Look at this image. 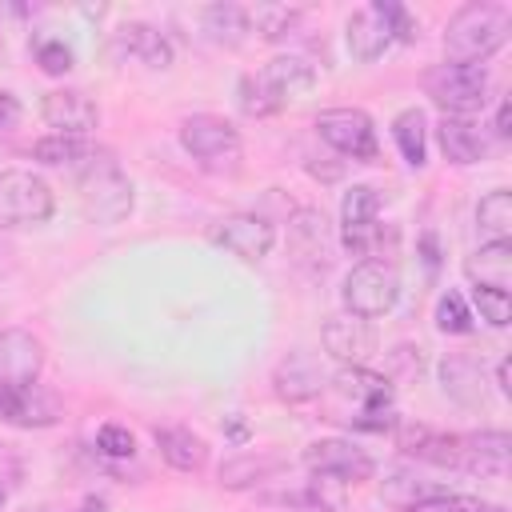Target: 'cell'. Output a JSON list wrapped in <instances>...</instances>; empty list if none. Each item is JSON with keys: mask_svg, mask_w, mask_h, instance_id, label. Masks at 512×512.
Here are the masks:
<instances>
[{"mask_svg": "<svg viewBox=\"0 0 512 512\" xmlns=\"http://www.w3.org/2000/svg\"><path fill=\"white\" fill-rule=\"evenodd\" d=\"M40 116H44V124L56 128L60 136H84V132L96 128L100 108H96L92 96L80 92V88H56V92H44Z\"/></svg>", "mask_w": 512, "mask_h": 512, "instance_id": "9a60e30c", "label": "cell"}, {"mask_svg": "<svg viewBox=\"0 0 512 512\" xmlns=\"http://www.w3.org/2000/svg\"><path fill=\"white\" fill-rule=\"evenodd\" d=\"M492 132H496L500 140H508V136H512V104H508V100H500V108H496V124H492Z\"/></svg>", "mask_w": 512, "mask_h": 512, "instance_id": "b9f144b4", "label": "cell"}, {"mask_svg": "<svg viewBox=\"0 0 512 512\" xmlns=\"http://www.w3.org/2000/svg\"><path fill=\"white\" fill-rule=\"evenodd\" d=\"M496 388H500V396H508V392H512V384H508V356L496 364Z\"/></svg>", "mask_w": 512, "mask_h": 512, "instance_id": "7bdbcfd3", "label": "cell"}, {"mask_svg": "<svg viewBox=\"0 0 512 512\" xmlns=\"http://www.w3.org/2000/svg\"><path fill=\"white\" fill-rule=\"evenodd\" d=\"M436 140H440V152L448 156V164H480L492 148V140L484 136V128L472 120V116H444L436 124Z\"/></svg>", "mask_w": 512, "mask_h": 512, "instance_id": "ac0fdd59", "label": "cell"}, {"mask_svg": "<svg viewBox=\"0 0 512 512\" xmlns=\"http://www.w3.org/2000/svg\"><path fill=\"white\" fill-rule=\"evenodd\" d=\"M404 512H456V496H444V492H432L416 504H408Z\"/></svg>", "mask_w": 512, "mask_h": 512, "instance_id": "ab89813d", "label": "cell"}, {"mask_svg": "<svg viewBox=\"0 0 512 512\" xmlns=\"http://www.w3.org/2000/svg\"><path fill=\"white\" fill-rule=\"evenodd\" d=\"M36 60H40V68L48 76H64L72 68V48L64 40H40L36 44Z\"/></svg>", "mask_w": 512, "mask_h": 512, "instance_id": "f35d334b", "label": "cell"}, {"mask_svg": "<svg viewBox=\"0 0 512 512\" xmlns=\"http://www.w3.org/2000/svg\"><path fill=\"white\" fill-rule=\"evenodd\" d=\"M472 308H468V300L460 296V292H444L440 300H436V328L444 332V336H468L472 332Z\"/></svg>", "mask_w": 512, "mask_h": 512, "instance_id": "d6a6232c", "label": "cell"}, {"mask_svg": "<svg viewBox=\"0 0 512 512\" xmlns=\"http://www.w3.org/2000/svg\"><path fill=\"white\" fill-rule=\"evenodd\" d=\"M304 500L312 512H340L344 500H348V484L336 480V476H324V472H312V480L304 484Z\"/></svg>", "mask_w": 512, "mask_h": 512, "instance_id": "836d02e7", "label": "cell"}, {"mask_svg": "<svg viewBox=\"0 0 512 512\" xmlns=\"http://www.w3.org/2000/svg\"><path fill=\"white\" fill-rule=\"evenodd\" d=\"M508 448H512V440L500 428H492V432H468V436H460V464L456 468L480 472V476H504Z\"/></svg>", "mask_w": 512, "mask_h": 512, "instance_id": "ffe728a7", "label": "cell"}, {"mask_svg": "<svg viewBox=\"0 0 512 512\" xmlns=\"http://www.w3.org/2000/svg\"><path fill=\"white\" fill-rule=\"evenodd\" d=\"M56 212V192L44 176L12 168L0 172V228H32Z\"/></svg>", "mask_w": 512, "mask_h": 512, "instance_id": "8992f818", "label": "cell"}, {"mask_svg": "<svg viewBox=\"0 0 512 512\" xmlns=\"http://www.w3.org/2000/svg\"><path fill=\"white\" fill-rule=\"evenodd\" d=\"M512 12L504 4H464L444 28V56L452 64H484L508 44Z\"/></svg>", "mask_w": 512, "mask_h": 512, "instance_id": "6da1fadb", "label": "cell"}, {"mask_svg": "<svg viewBox=\"0 0 512 512\" xmlns=\"http://www.w3.org/2000/svg\"><path fill=\"white\" fill-rule=\"evenodd\" d=\"M344 44H348L352 60H360V64H372V60L384 56V48L392 44V36H388V28H384V20H380V12L372 4L356 8L344 20Z\"/></svg>", "mask_w": 512, "mask_h": 512, "instance_id": "44dd1931", "label": "cell"}, {"mask_svg": "<svg viewBox=\"0 0 512 512\" xmlns=\"http://www.w3.org/2000/svg\"><path fill=\"white\" fill-rule=\"evenodd\" d=\"M0 420L12 428H52L60 420V400L44 384H0Z\"/></svg>", "mask_w": 512, "mask_h": 512, "instance_id": "4fadbf2b", "label": "cell"}, {"mask_svg": "<svg viewBox=\"0 0 512 512\" xmlns=\"http://www.w3.org/2000/svg\"><path fill=\"white\" fill-rule=\"evenodd\" d=\"M96 448L112 460H128L136 452V436L124 428V424H100L96 428Z\"/></svg>", "mask_w": 512, "mask_h": 512, "instance_id": "8d00e7d4", "label": "cell"}, {"mask_svg": "<svg viewBox=\"0 0 512 512\" xmlns=\"http://www.w3.org/2000/svg\"><path fill=\"white\" fill-rule=\"evenodd\" d=\"M156 448L164 456L168 468L176 472H200L208 464V444L192 432V428H156Z\"/></svg>", "mask_w": 512, "mask_h": 512, "instance_id": "603a6c76", "label": "cell"}, {"mask_svg": "<svg viewBox=\"0 0 512 512\" xmlns=\"http://www.w3.org/2000/svg\"><path fill=\"white\" fill-rule=\"evenodd\" d=\"M424 92L432 104L444 108V116H472L488 100V68L484 64H432L424 72Z\"/></svg>", "mask_w": 512, "mask_h": 512, "instance_id": "277c9868", "label": "cell"}, {"mask_svg": "<svg viewBox=\"0 0 512 512\" xmlns=\"http://www.w3.org/2000/svg\"><path fill=\"white\" fill-rule=\"evenodd\" d=\"M300 8L296 4H256V8H248V20H252V28L264 36V40H284V36H292L296 32V24H300Z\"/></svg>", "mask_w": 512, "mask_h": 512, "instance_id": "f546056e", "label": "cell"}, {"mask_svg": "<svg viewBox=\"0 0 512 512\" xmlns=\"http://www.w3.org/2000/svg\"><path fill=\"white\" fill-rule=\"evenodd\" d=\"M284 468V460L276 452H240L232 460L220 464V488H256L264 480H272Z\"/></svg>", "mask_w": 512, "mask_h": 512, "instance_id": "d4e9b609", "label": "cell"}, {"mask_svg": "<svg viewBox=\"0 0 512 512\" xmlns=\"http://www.w3.org/2000/svg\"><path fill=\"white\" fill-rule=\"evenodd\" d=\"M40 372H44V344L24 328H4L0 332V384L8 388L40 384Z\"/></svg>", "mask_w": 512, "mask_h": 512, "instance_id": "5bb4252c", "label": "cell"}, {"mask_svg": "<svg viewBox=\"0 0 512 512\" xmlns=\"http://www.w3.org/2000/svg\"><path fill=\"white\" fill-rule=\"evenodd\" d=\"M392 140H396V148H400V156H404L408 168H424V164H428V120H424L420 108L396 112V120H392Z\"/></svg>", "mask_w": 512, "mask_h": 512, "instance_id": "484cf974", "label": "cell"}, {"mask_svg": "<svg viewBox=\"0 0 512 512\" xmlns=\"http://www.w3.org/2000/svg\"><path fill=\"white\" fill-rule=\"evenodd\" d=\"M316 132L328 148H336L348 160H376L380 152L376 124L364 108H324L316 116Z\"/></svg>", "mask_w": 512, "mask_h": 512, "instance_id": "52a82bcc", "label": "cell"}, {"mask_svg": "<svg viewBox=\"0 0 512 512\" xmlns=\"http://www.w3.org/2000/svg\"><path fill=\"white\" fill-rule=\"evenodd\" d=\"M132 180L108 152H88L80 168V204L92 224H120L132 212Z\"/></svg>", "mask_w": 512, "mask_h": 512, "instance_id": "7a4b0ae2", "label": "cell"}, {"mask_svg": "<svg viewBox=\"0 0 512 512\" xmlns=\"http://www.w3.org/2000/svg\"><path fill=\"white\" fill-rule=\"evenodd\" d=\"M212 240H216L224 252H232L236 260L260 264V260L276 248V228H272V220H264L260 212H232V216H224V220L216 224Z\"/></svg>", "mask_w": 512, "mask_h": 512, "instance_id": "9c48e42d", "label": "cell"}, {"mask_svg": "<svg viewBox=\"0 0 512 512\" xmlns=\"http://www.w3.org/2000/svg\"><path fill=\"white\" fill-rule=\"evenodd\" d=\"M424 496H432V492H424L420 480L408 476V472H396L392 480H384V500H388V504L408 508V504H416V500H424Z\"/></svg>", "mask_w": 512, "mask_h": 512, "instance_id": "74e56055", "label": "cell"}, {"mask_svg": "<svg viewBox=\"0 0 512 512\" xmlns=\"http://www.w3.org/2000/svg\"><path fill=\"white\" fill-rule=\"evenodd\" d=\"M228 436H232L236 444H244V440H248V424H244L240 416H232V424H228Z\"/></svg>", "mask_w": 512, "mask_h": 512, "instance_id": "ee69618b", "label": "cell"}, {"mask_svg": "<svg viewBox=\"0 0 512 512\" xmlns=\"http://www.w3.org/2000/svg\"><path fill=\"white\" fill-rule=\"evenodd\" d=\"M116 44H120L128 56H136L140 64H148V68H168V64H172V40H168L160 28H152V24H140V20L124 24V28L116 32Z\"/></svg>", "mask_w": 512, "mask_h": 512, "instance_id": "cb8c5ba5", "label": "cell"}, {"mask_svg": "<svg viewBox=\"0 0 512 512\" xmlns=\"http://www.w3.org/2000/svg\"><path fill=\"white\" fill-rule=\"evenodd\" d=\"M256 76L264 80V88H268L280 104H288V100L304 96V92L316 84V64H312L308 56H300V52H280V56H272Z\"/></svg>", "mask_w": 512, "mask_h": 512, "instance_id": "e0dca14e", "label": "cell"}, {"mask_svg": "<svg viewBox=\"0 0 512 512\" xmlns=\"http://www.w3.org/2000/svg\"><path fill=\"white\" fill-rule=\"evenodd\" d=\"M440 384H444V392L456 400V404H480L484 400V380H480V364L472 360V356H448V360H440Z\"/></svg>", "mask_w": 512, "mask_h": 512, "instance_id": "4316f807", "label": "cell"}, {"mask_svg": "<svg viewBox=\"0 0 512 512\" xmlns=\"http://www.w3.org/2000/svg\"><path fill=\"white\" fill-rule=\"evenodd\" d=\"M180 148L208 172H236L244 156V140L232 128V120L216 112H192L180 124Z\"/></svg>", "mask_w": 512, "mask_h": 512, "instance_id": "3957f363", "label": "cell"}, {"mask_svg": "<svg viewBox=\"0 0 512 512\" xmlns=\"http://www.w3.org/2000/svg\"><path fill=\"white\" fill-rule=\"evenodd\" d=\"M4 500H8V484L0 480V504H4Z\"/></svg>", "mask_w": 512, "mask_h": 512, "instance_id": "bcb514c9", "label": "cell"}, {"mask_svg": "<svg viewBox=\"0 0 512 512\" xmlns=\"http://www.w3.org/2000/svg\"><path fill=\"white\" fill-rule=\"evenodd\" d=\"M464 276L472 288H512V244H480L472 256H464Z\"/></svg>", "mask_w": 512, "mask_h": 512, "instance_id": "7402d4cb", "label": "cell"}, {"mask_svg": "<svg viewBox=\"0 0 512 512\" xmlns=\"http://www.w3.org/2000/svg\"><path fill=\"white\" fill-rule=\"evenodd\" d=\"M72 512H108V504H104L100 496H88V500H84L80 508H72Z\"/></svg>", "mask_w": 512, "mask_h": 512, "instance_id": "f6af8a7d", "label": "cell"}, {"mask_svg": "<svg viewBox=\"0 0 512 512\" xmlns=\"http://www.w3.org/2000/svg\"><path fill=\"white\" fill-rule=\"evenodd\" d=\"M472 304H476L480 320H488L492 328H504L512 320V296L500 288H472Z\"/></svg>", "mask_w": 512, "mask_h": 512, "instance_id": "d590c367", "label": "cell"}, {"mask_svg": "<svg viewBox=\"0 0 512 512\" xmlns=\"http://www.w3.org/2000/svg\"><path fill=\"white\" fill-rule=\"evenodd\" d=\"M20 120V104L12 92H0V128H12Z\"/></svg>", "mask_w": 512, "mask_h": 512, "instance_id": "60d3db41", "label": "cell"}, {"mask_svg": "<svg viewBox=\"0 0 512 512\" xmlns=\"http://www.w3.org/2000/svg\"><path fill=\"white\" fill-rule=\"evenodd\" d=\"M288 252L304 272H324L332 256V224L320 208H296L288 216Z\"/></svg>", "mask_w": 512, "mask_h": 512, "instance_id": "8fae6325", "label": "cell"}, {"mask_svg": "<svg viewBox=\"0 0 512 512\" xmlns=\"http://www.w3.org/2000/svg\"><path fill=\"white\" fill-rule=\"evenodd\" d=\"M372 8L380 12V20H384V28H388L392 40L412 44V40L420 36V24L412 20V12H408L404 4H396V0H372Z\"/></svg>", "mask_w": 512, "mask_h": 512, "instance_id": "e575fe53", "label": "cell"}, {"mask_svg": "<svg viewBox=\"0 0 512 512\" xmlns=\"http://www.w3.org/2000/svg\"><path fill=\"white\" fill-rule=\"evenodd\" d=\"M476 228H480L484 244H508V236H512V192L508 188H492L476 204Z\"/></svg>", "mask_w": 512, "mask_h": 512, "instance_id": "83f0119b", "label": "cell"}, {"mask_svg": "<svg viewBox=\"0 0 512 512\" xmlns=\"http://www.w3.org/2000/svg\"><path fill=\"white\" fill-rule=\"evenodd\" d=\"M380 196L372 184H352L340 200V244L352 256H372L380 244Z\"/></svg>", "mask_w": 512, "mask_h": 512, "instance_id": "ba28073f", "label": "cell"}, {"mask_svg": "<svg viewBox=\"0 0 512 512\" xmlns=\"http://www.w3.org/2000/svg\"><path fill=\"white\" fill-rule=\"evenodd\" d=\"M320 344L324 352L344 368V364H364L376 352V328L352 312H336L324 320L320 328Z\"/></svg>", "mask_w": 512, "mask_h": 512, "instance_id": "7c38bea8", "label": "cell"}, {"mask_svg": "<svg viewBox=\"0 0 512 512\" xmlns=\"http://www.w3.org/2000/svg\"><path fill=\"white\" fill-rule=\"evenodd\" d=\"M200 20H204V32L216 44H244V36L252 32L248 8H240V4H208L200 12Z\"/></svg>", "mask_w": 512, "mask_h": 512, "instance_id": "f1b7e54d", "label": "cell"}, {"mask_svg": "<svg viewBox=\"0 0 512 512\" xmlns=\"http://www.w3.org/2000/svg\"><path fill=\"white\" fill-rule=\"evenodd\" d=\"M236 108H240L248 120H268V116H276L284 104L264 88V80H260L256 72H248V76H240V84H236Z\"/></svg>", "mask_w": 512, "mask_h": 512, "instance_id": "4dcf8cb0", "label": "cell"}, {"mask_svg": "<svg viewBox=\"0 0 512 512\" xmlns=\"http://www.w3.org/2000/svg\"><path fill=\"white\" fill-rule=\"evenodd\" d=\"M308 464V472H324V476H336L344 484H360L376 472L372 456L364 448H356L352 440H340V436H324V440H312L300 456Z\"/></svg>", "mask_w": 512, "mask_h": 512, "instance_id": "30bf717a", "label": "cell"}, {"mask_svg": "<svg viewBox=\"0 0 512 512\" xmlns=\"http://www.w3.org/2000/svg\"><path fill=\"white\" fill-rule=\"evenodd\" d=\"M340 300H344V312H352L360 320H376V316L396 308L400 276L384 260H360V264L348 268V276L340 284Z\"/></svg>", "mask_w": 512, "mask_h": 512, "instance_id": "5b68a950", "label": "cell"}, {"mask_svg": "<svg viewBox=\"0 0 512 512\" xmlns=\"http://www.w3.org/2000/svg\"><path fill=\"white\" fill-rule=\"evenodd\" d=\"M272 388H276V396H280L284 404H308V400L320 396L324 372H320L316 360H308L304 352H292V356H284V360L276 364Z\"/></svg>", "mask_w": 512, "mask_h": 512, "instance_id": "d6986e66", "label": "cell"}, {"mask_svg": "<svg viewBox=\"0 0 512 512\" xmlns=\"http://www.w3.org/2000/svg\"><path fill=\"white\" fill-rule=\"evenodd\" d=\"M32 156H36L40 164L64 168V164L88 160V144H84L80 136H60V132H52V136H40V140L32 144Z\"/></svg>", "mask_w": 512, "mask_h": 512, "instance_id": "1f68e13d", "label": "cell"}, {"mask_svg": "<svg viewBox=\"0 0 512 512\" xmlns=\"http://www.w3.org/2000/svg\"><path fill=\"white\" fill-rule=\"evenodd\" d=\"M332 388H336L344 400L356 404V416H364V412H388L392 400H396L392 380L380 376V372H372V368H364V364H344V368L332 376Z\"/></svg>", "mask_w": 512, "mask_h": 512, "instance_id": "2e32d148", "label": "cell"}]
</instances>
